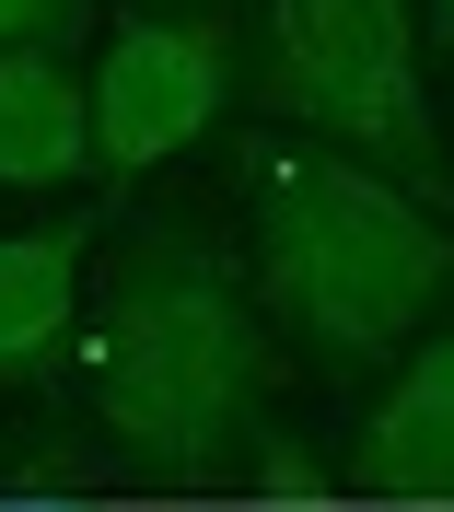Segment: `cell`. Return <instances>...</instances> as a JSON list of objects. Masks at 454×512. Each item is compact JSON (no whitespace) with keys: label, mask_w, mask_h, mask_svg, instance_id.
<instances>
[{"label":"cell","mask_w":454,"mask_h":512,"mask_svg":"<svg viewBox=\"0 0 454 512\" xmlns=\"http://www.w3.org/2000/svg\"><path fill=\"white\" fill-rule=\"evenodd\" d=\"M105 443L163 489H233L280 466V338H268L257 268L210 222H140L117 245L82 326Z\"/></svg>","instance_id":"cell-1"},{"label":"cell","mask_w":454,"mask_h":512,"mask_svg":"<svg viewBox=\"0 0 454 512\" xmlns=\"http://www.w3.org/2000/svg\"><path fill=\"white\" fill-rule=\"evenodd\" d=\"M245 210H257V256H245L257 303L326 384L396 373L454 303V222L326 140H257Z\"/></svg>","instance_id":"cell-2"},{"label":"cell","mask_w":454,"mask_h":512,"mask_svg":"<svg viewBox=\"0 0 454 512\" xmlns=\"http://www.w3.org/2000/svg\"><path fill=\"white\" fill-rule=\"evenodd\" d=\"M268 117L396 175L431 210H454V163H443V128H431V94H420V0H268L257 128Z\"/></svg>","instance_id":"cell-3"},{"label":"cell","mask_w":454,"mask_h":512,"mask_svg":"<svg viewBox=\"0 0 454 512\" xmlns=\"http://www.w3.org/2000/svg\"><path fill=\"white\" fill-rule=\"evenodd\" d=\"M233 105V35L210 12H129L105 24L94 59V175L129 187L152 163H175L187 140H210V117Z\"/></svg>","instance_id":"cell-4"},{"label":"cell","mask_w":454,"mask_h":512,"mask_svg":"<svg viewBox=\"0 0 454 512\" xmlns=\"http://www.w3.org/2000/svg\"><path fill=\"white\" fill-rule=\"evenodd\" d=\"M350 478L373 501H454V326L385 373V396L350 431Z\"/></svg>","instance_id":"cell-5"},{"label":"cell","mask_w":454,"mask_h":512,"mask_svg":"<svg viewBox=\"0 0 454 512\" xmlns=\"http://www.w3.org/2000/svg\"><path fill=\"white\" fill-rule=\"evenodd\" d=\"M82 245H94V210H59V222L0 233V384H59L70 361V303H82Z\"/></svg>","instance_id":"cell-6"},{"label":"cell","mask_w":454,"mask_h":512,"mask_svg":"<svg viewBox=\"0 0 454 512\" xmlns=\"http://www.w3.org/2000/svg\"><path fill=\"white\" fill-rule=\"evenodd\" d=\"M94 175V82L59 47H0V187H82Z\"/></svg>","instance_id":"cell-7"},{"label":"cell","mask_w":454,"mask_h":512,"mask_svg":"<svg viewBox=\"0 0 454 512\" xmlns=\"http://www.w3.org/2000/svg\"><path fill=\"white\" fill-rule=\"evenodd\" d=\"M94 24V0H0V47H59Z\"/></svg>","instance_id":"cell-8"},{"label":"cell","mask_w":454,"mask_h":512,"mask_svg":"<svg viewBox=\"0 0 454 512\" xmlns=\"http://www.w3.org/2000/svg\"><path fill=\"white\" fill-rule=\"evenodd\" d=\"M420 24H431V35H454V0H420Z\"/></svg>","instance_id":"cell-9"},{"label":"cell","mask_w":454,"mask_h":512,"mask_svg":"<svg viewBox=\"0 0 454 512\" xmlns=\"http://www.w3.org/2000/svg\"><path fill=\"white\" fill-rule=\"evenodd\" d=\"M12 512H70V501H12Z\"/></svg>","instance_id":"cell-10"}]
</instances>
